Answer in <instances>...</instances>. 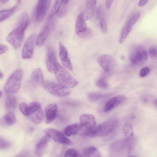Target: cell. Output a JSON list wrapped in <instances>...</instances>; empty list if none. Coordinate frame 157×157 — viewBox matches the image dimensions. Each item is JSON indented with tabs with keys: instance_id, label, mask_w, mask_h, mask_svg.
<instances>
[{
	"instance_id": "8",
	"label": "cell",
	"mask_w": 157,
	"mask_h": 157,
	"mask_svg": "<svg viewBox=\"0 0 157 157\" xmlns=\"http://www.w3.org/2000/svg\"><path fill=\"white\" fill-rule=\"evenodd\" d=\"M51 1L50 0H39L35 10V19L37 22H40L44 19L49 9Z\"/></svg>"
},
{
	"instance_id": "39",
	"label": "cell",
	"mask_w": 157,
	"mask_h": 157,
	"mask_svg": "<svg viewBox=\"0 0 157 157\" xmlns=\"http://www.w3.org/2000/svg\"><path fill=\"white\" fill-rule=\"evenodd\" d=\"M66 5H63L61 4L60 7L56 13L58 17H62L66 14L67 11Z\"/></svg>"
},
{
	"instance_id": "41",
	"label": "cell",
	"mask_w": 157,
	"mask_h": 157,
	"mask_svg": "<svg viewBox=\"0 0 157 157\" xmlns=\"http://www.w3.org/2000/svg\"><path fill=\"white\" fill-rule=\"evenodd\" d=\"M19 109L21 113L25 116H28L27 105L25 102H22L19 105Z\"/></svg>"
},
{
	"instance_id": "10",
	"label": "cell",
	"mask_w": 157,
	"mask_h": 157,
	"mask_svg": "<svg viewBox=\"0 0 157 157\" xmlns=\"http://www.w3.org/2000/svg\"><path fill=\"white\" fill-rule=\"evenodd\" d=\"M35 35L30 36L26 41L23 48L21 52L22 58L24 59H29L33 57Z\"/></svg>"
},
{
	"instance_id": "3",
	"label": "cell",
	"mask_w": 157,
	"mask_h": 157,
	"mask_svg": "<svg viewBox=\"0 0 157 157\" xmlns=\"http://www.w3.org/2000/svg\"><path fill=\"white\" fill-rule=\"evenodd\" d=\"M23 76V71L20 69H17L7 79L4 88L5 93L10 94L17 93L20 89Z\"/></svg>"
},
{
	"instance_id": "26",
	"label": "cell",
	"mask_w": 157,
	"mask_h": 157,
	"mask_svg": "<svg viewBox=\"0 0 157 157\" xmlns=\"http://www.w3.org/2000/svg\"><path fill=\"white\" fill-rule=\"evenodd\" d=\"M110 95L109 94H104L97 92H89L87 94L89 100L91 102H95L107 97Z\"/></svg>"
},
{
	"instance_id": "9",
	"label": "cell",
	"mask_w": 157,
	"mask_h": 157,
	"mask_svg": "<svg viewBox=\"0 0 157 157\" xmlns=\"http://www.w3.org/2000/svg\"><path fill=\"white\" fill-rule=\"evenodd\" d=\"M53 18H48L47 21L38 34L36 41V44L38 47H40L44 44L52 30L54 24Z\"/></svg>"
},
{
	"instance_id": "22",
	"label": "cell",
	"mask_w": 157,
	"mask_h": 157,
	"mask_svg": "<svg viewBox=\"0 0 157 157\" xmlns=\"http://www.w3.org/2000/svg\"><path fill=\"white\" fill-rule=\"evenodd\" d=\"M29 117L30 120L36 124L41 123L44 119L43 113L41 108Z\"/></svg>"
},
{
	"instance_id": "35",
	"label": "cell",
	"mask_w": 157,
	"mask_h": 157,
	"mask_svg": "<svg viewBox=\"0 0 157 157\" xmlns=\"http://www.w3.org/2000/svg\"><path fill=\"white\" fill-rule=\"evenodd\" d=\"M96 85L98 87L103 89H106L109 86L107 82L104 78H101L98 79L96 82Z\"/></svg>"
},
{
	"instance_id": "23",
	"label": "cell",
	"mask_w": 157,
	"mask_h": 157,
	"mask_svg": "<svg viewBox=\"0 0 157 157\" xmlns=\"http://www.w3.org/2000/svg\"><path fill=\"white\" fill-rule=\"evenodd\" d=\"M83 154L85 157H102L98 150L94 146H90L85 148Z\"/></svg>"
},
{
	"instance_id": "46",
	"label": "cell",
	"mask_w": 157,
	"mask_h": 157,
	"mask_svg": "<svg viewBox=\"0 0 157 157\" xmlns=\"http://www.w3.org/2000/svg\"><path fill=\"white\" fill-rule=\"evenodd\" d=\"M8 49V47L5 45L0 44V55L6 52Z\"/></svg>"
},
{
	"instance_id": "17",
	"label": "cell",
	"mask_w": 157,
	"mask_h": 157,
	"mask_svg": "<svg viewBox=\"0 0 157 157\" xmlns=\"http://www.w3.org/2000/svg\"><path fill=\"white\" fill-rule=\"evenodd\" d=\"M85 21L83 13L80 14L77 17L75 23V31L79 36L88 29Z\"/></svg>"
},
{
	"instance_id": "44",
	"label": "cell",
	"mask_w": 157,
	"mask_h": 157,
	"mask_svg": "<svg viewBox=\"0 0 157 157\" xmlns=\"http://www.w3.org/2000/svg\"><path fill=\"white\" fill-rule=\"evenodd\" d=\"M149 72V69L147 67L142 68L140 71V75L141 77H144L147 75Z\"/></svg>"
},
{
	"instance_id": "27",
	"label": "cell",
	"mask_w": 157,
	"mask_h": 157,
	"mask_svg": "<svg viewBox=\"0 0 157 157\" xmlns=\"http://www.w3.org/2000/svg\"><path fill=\"white\" fill-rule=\"evenodd\" d=\"M18 5L17 3L11 8L0 11V23L8 18L14 13Z\"/></svg>"
},
{
	"instance_id": "15",
	"label": "cell",
	"mask_w": 157,
	"mask_h": 157,
	"mask_svg": "<svg viewBox=\"0 0 157 157\" xmlns=\"http://www.w3.org/2000/svg\"><path fill=\"white\" fill-rule=\"evenodd\" d=\"M46 123L49 124L53 121L56 118L57 114V105L55 104L48 105L45 109Z\"/></svg>"
},
{
	"instance_id": "43",
	"label": "cell",
	"mask_w": 157,
	"mask_h": 157,
	"mask_svg": "<svg viewBox=\"0 0 157 157\" xmlns=\"http://www.w3.org/2000/svg\"><path fill=\"white\" fill-rule=\"evenodd\" d=\"M93 35L92 31L89 29L81 35L79 36L84 39L90 38Z\"/></svg>"
},
{
	"instance_id": "34",
	"label": "cell",
	"mask_w": 157,
	"mask_h": 157,
	"mask_svg": "<svg viewBox=\"0 0 157 157\" xmlns=\"http://www.w3.org/2000/svg\"><path fill=\"white\" fill-rule=\"evenodd\" d=\"M64 157H82L78 151L74 149H69L66 152Z\"/></svg>"
},
{
	"instance_id": "37",
	"label": "cell",
	"mask_w": 157,
	"mask_h": 157,
	"mask_svg": "<svg viewBox=\"0 0 157 157\" xmlns=\"http://www.w3.org/2000/svg\"><path fill=\"white\" fill-rule=\"evenodd\" d=\"M149 53L151 58L153 59H156L157 58V51L156 45L151 46L149 49Z\"/></svg>"
},
{
	"instance_id": "53",
	"label": "cell",
	"mask_w": 157,
	"mask_h": 157,
	"mask_svg": "<svg viewBox=\"0 0 157 157\" xmlns=\"http://www.w3.org/2000/svg\"><path fill=\"white\" fill-rule=\"evenodd\" d=\"M2 95V91L0 90V98Z\"/></svg>"
},
{
	"instance_id": "51",
	"label": "cell",
	"mask_w": 157,
	"mask_h": 157,
	"mask_svg": "<svg viewBox=\"0 0 157 157\" xmlns=\"http://www.w3.org/2000/svg\"><path fill=\"white\" fill-rule=\"evenodd\" d=\"M3 77V73L1 71H0V79L2 78Z\"/></svg>"
},
{
	"instance_id": "48",
	"label": "cell",
	"mask_w": 157,
	"mask_h": 157,
	"mask_svg": "<svg viewBox=\"0 0 157 157\" xmlns=\"http://www.w3.org/2000/svg\"><path fill=\"white\" fill-rule=\"evenodd\" d=\"M148 2V0H140L139 2L138 6L140 7L143 6L146 4Z\"/></svg>"
},
{
	"instance_id": "30",
	"label": "cell",
	"mask_w": 157,
	"mask_h": 157,
	"mask_svg": "<svg viewBox=\"0 0 157 157\" xmlns=\"http://www.w3.org/2000/svg\"><path fill=\"white\" fill-rule=\"evenodd\" d=\"M140 16V13L139 11H135L131 14L126 23L133 27L139 19Z\"/></svg>"
},
{
	"instance_id": "45",
	"label": "cell",
	"mask_w": 157,
	"mask_h": 157,
	"mask_svg": "<svg viewBox=\"0 0 157 157\" xmlns=\"http://www.w3.org/2000/svg\"><path fill=\"white\" fill-rule=\"evenodd\" d=\"M96 16L97 19L100 20L101 19L102 16V12L101 7L99 6L96 11Z\"/></svg>"
},
{
	"instance_id": "29",
	"label": "cell",
	"mask_w": 157,
	"mask_h": 157,
	"mask_svg": "<svg viewBox=\"0 0 157 157\" xmlns=\"http://www.w3.org/2000/svg\"><path fill=\"white\" fill-rule=\"evenodd\" d=\"M122 132L127 139L132 137L133 135V126L130 122L126 123L123 126Z\"/></svg>"
},
{
	"instance_id": "42",
	"label": "cell",
	"mask_w": 157,
	"mask_h": 157,
	"mask_svg": "<svg viewBox=\"0 0 157 157\" xmlns=\"http://www.w3.org/2000/svg\"><path fill=\"white\" fill-rule=\"evenodd\" d=\"M100 26L102 32L104 34L106 33L107 32V25L106 22L104 19L101 20Z\"/></svg>"
},
{
	"instance_id": "50",
	"label": "cell",
	"mask_w": 157,
	"mask_h": 157,
	"mask_svg": "<svg viewBox=\"0 0 157 157\" xmlns=\"http://www.w3.org/2000/svg\"><path fill=\"white\" fill-rule=\"evenodd\" d=\"M69 2V0H62V4L63 5H67Z\"/></svg>"
},
{
	"instance_id": "32",
	"label": "cell",
	"mask_w": 157,
	"mask_h": 157,
	"mask_svg": "<svg viewBox=\"0 0 157 157\" xmlns=\"http://www.w3.org/2000/svg\"><path fill=\"white\" fill-rule=\"evenodd\" d=\"M59 56L61 61L68 57L67 49L64 45L61 42L59 43Z\"/></svg>"
},
{
	"instance_id": "52",
	"label": "cell",
	"mask_w": 157,
	"mask_h": 157,
	"mask_svg": "<svg viewBox=\"0 0 157 157\" xmlns=\"http://www.w3.org/2000/svg\"><path fill=\"white\" fill-rule=\"evenodd\" d=\"M8 1H5V0H4V1H0V2L2 4H4L5 3H6V2H8Z\"/></svg>"
},
{
	"instance_id": "7",
	"label": "cell",
	"mask_w": 157,
	"mask_h": 157,
	"mask_svg": "<svg viewBox=\"0 0 157 157\" xmlns=\"http://www.w3.org/2000/svg\"><path fill=\"white\" fill-rule=\"evenodd\" d=\"M44 133L49 138L59 143L67 145H71L72 143L70 139L58 130L47 128L44 130Z\"/></svg>"
},
{
	"instance_id": "33",
	"label": "cell",
	"mask_w": 157,
	"mask_h": 157,
	"mask_svg": "<svg viewBox=\"0 0 157 157\" xmlns=\"http://www.w3.org/2000/svg\"><path fill=\"white\" fill-rule=\"evenodd\" d=\"M62 4V0H56L53 9L48 18H53L59 10Z\"/></svg>"
},
{
	"instance_id": "40",
	"label": "cell",
	"mask_w": 157,
	"mask_h": 157,
	"mask_svg": "<svg viewBox=\"0 0 157 157\" xmlns=\"http://www.w3.org/2000/svg\"><path fill=\"white\" fill-rule=\"evenodd\" d=\"M63 65L68 70L72 71L73 70L72 66L69 58L68 57L66 59L61 61Z\"/></svg>"
},
{
	"instance_id": "31",
	"label": "cell",
	"mask_w": 157,
	"mask_h": 157,
	"mask_svg": "<svg viewBox=\"0 0 157 157\" xmlns=\"http://www.w3.org/2000/svg\"><path fill=\"white\" fill-rule=\"evenodd\" d=\"M41 108L40 103L37 102H33L27 105L28 117Z\"/></svg>"
},
{
	"instance_id": "4",
	"label": "cell",
	"mask_w": 157,
	"mask_h": 157,
	"mask_svg": "<svg viewBox=\"0 0 157 157\" xmlns=\"http://www.w3.org/2000/svg\"><path fill=\"white\" fill-rule=\"evenodd\" d=\"M43 88L47 92L54 96L63 97L69 95L71 91L59 84L50 81H43L41 83Z\"/></svg>"
},
{
	"instance_id": "24",
	"label": "cell",
	"mask_w": 157,
	"mask_h": 157,
	"mask_svg": "<svg viewBox=\"0 0 157 157\" xmlns=\"http://www.w3.org/2000/svg\"><path fill=\"white\" fill-rule=\"evenodd\" d=\"M17 101L16 97L12 95H9L6 98L5 102V107L8 110H12L16 107Z\"/></svg>"
},
{
	"instance_id": "38",
	"label": "cell",
	"mask_w": 157,
	"mask_h": 157,
	"mask_svg": "<svg viewBox=\"0 0 157 157\" xmlns=\"http://www.w3.org/2000/svg\"><path fill=\"white\" fill-rule=\"evenodd\" d=\"M10 146V143L9 141L0 137V150L7 148Z\"/></svg>"
},
{
	"instance_id": "2",
	"label": "cell",
	"mask_w": 157,
	"mask_h": 157,
	"mask_svg": "<svg viewBox=\"0 0 157 157\" xmlns=\"http://www.w3.org/2000/svg\"><path fill=\"white\" fill-rule=\"evenodd\" d=\"M54 72L59 84L66 88H73L78 83V82L58 63L56 64Z\"/></svg>"
},
{
	"instance_id": "49",
	"label": "cell",
	"mask_w": 157,
	"mask_h": 157,
	"mask_svg": "<svg viewBox=\"0 0 157 157\" xmlns=\"http://www.w3.org/2000/svg\"><path fill=\"white\" fill-rule=\"evenodd\" d=\"M113 1V0H106V6L107 9L110 8Z\"/></svg>"
},
{
	"instance_id": "19",
	"label": "cell",
	"mask_w": 157,
	"mask_h": 157,
	"mask_svg": "<svg viewBox=\"0 0 157 157\" xmlns=\"http://www.w3.org/2000/svg\"><path fill=\"white\" fill-rule=\"evenodd\" d=\"M16 121V118L14 114L11 111H9L0 120V125L10 126L15 124Z\"/></svg>"
},
{
	"instance_id": "11",
	"label": "cell",
	"mask_w": 157,
	"mask_h": 157,
	"mask_svg": "<svg viewBox=\"0 0 157 157\" xmlns=\"http://www.w3.org/2000/svg\"><path fill=\"white\" fill-rule=\"evenodd\" d=\"M80 124L84 131L89 130L95 127L96 121L94 117L90 114H83L80 117Z\"/></svg>"
},
{
	"instance_id": "12",
	"label": "cell",
	"mask_w": 157,
	"mask_h": 157,
	"mask_svg": "<svg viewBox=\"0 0 157 157\" xmlns=\"http://www.w3.org/2000/svg\"><path fill=\"white\" fill-rule=\"evenodd\" d=\"M97 62L100 66L106 72H109L114 64L113 57L109 55H103L97 59Z\"/></svg>"
},
{
	"instance_id": "1",
	"label": "cell",
	"mask_w": 157,
	"mask_h": 157,
	"mask_svg": "<svg viewBox=\"0 0 157 157\" xmlns=\"http://www.w3.org/2000/svg\"><path fill=\"white\" fill-rule=\"evenodd\" d=\"M119 123L117 119H112L104 121L92 129L83 131L80 134L83 137H95L106 136L112 132Z\"/></svg>"
},
{
	"instance_id": "20",
	"label": "cell",
	"mask_w": 157,
	"mask_h": 157,
	"mask_svg": "<svg viewBox=\"0 0 157 157\" xmlns=\"http://www.w3.org/2000/svg\"><path fill=\"white\" fill-rule=\"evenodd\" d=\"M29 24L28 14L27 12L24 11L22 12L19 17L17 27L26 30Z\"/></svg>"
},
{
	"instance_id": "18",
	"label": "cell",
	"mask_w": 157,
	"mask_h": 157,
	"mask_svg": "<svg viewBox=\"0 0 157 157\" xmlns=\"http://www.w3.org/2000/svg\"><path fill=\"white\" fill-rule=\"evenodd\" d=\"M86 8L83 13L85 21L90 19L92 16L96 7V1L90 0L85 1Z\"/></svg>"
},
{
	"instance_id": "25",
	"label": "cell",
	"mask_w": 157,
	"mask_h": 157,
	"mask_svg": "<svg viewBox=\"0 0 157 157\" xmlns=\"http://www.w3.org/2000/svg\"><path fill=\"white\" fill-rule=\"evenodd\" d=\"M31 76L32 79L36 83L41 84L43 81V72L40 68H37L34 70Z\"/></svg>"
},
{
	"instance_id": "5",
	"label": "cell",
	"mask_w": 157,
	"mask_h": 157,
	"mask_svg": "<svg viewBox=\"0 0 157 157\" xmlns=\"http://www.w3.org/2000/svg\"><path fill=\"white\" fill-rule=\"evenodd\" d=\"M147 54L145 49L142 46L136 45L130 49L129 58L131 62L136 65H141L147 60Z\"/></svg>"
},
{
	"instance_id": "21",
	"label": "cell",
	"mask_w": 157,
	"mask_h": 157,
	"mask_svg": "<svg viewBox=\"0 0 157 157\" xmlns=\"http://www.w3.org/2000/svg\"><path fill=\"white\" fill-rule=\"evenodd\" d=\"M79 124H74L67 126L64 129V134L67 136H70L77 134L81 129Z\"/></svg>"
},
{
	"instance_id": "28",
	"label": "cell",
	"mask_w": 157,
	"mask_h": 157,
	"mask_svg": "<svg viewBox=\"0 0 157 157\" xmlns=\"http://www.w3.org/2000/svg\"><path fill=\"white\" fill-rule=\"evenodd\" d=\"M132 27L128 24L126 23L123 27L120 34L119 39V43L122 44L126 40L127 36L131 31Z\"/></svg>"
},
{
	"instance_id": "6",
	"label": "cell",
	"mask_w": 157,
	"mask_h": 157,
	"mask_svg": "<svg viewBox=\"0 0 157 157\" xmlns=\"http://www.w3.org/2000/svg\"><path fill=\"white\" fill-rule=\"evenodd\" d=\"M25 31L16 27L7 36L6 40L14 48L17 49L21 45L25 37Z\"/></svg>"
},
{
	"instance_id": "16",
	"label": "cell",
	"mask_w": 157,
	"mask_h": 157,
	"mask_svg": "<svg viewBox=\"0 0 157 157\" xmlns=\"http://www.w3.org/2000/svg\"><path fill=\"white\" fill-rule=\"evenodd\" d=\"M50 138L47 136L43 137L36 144L35 153L37 157H41L44 154L49 141Z\"/></svg>"
},
{
	"instance_id": "47",
	"label": "cell",
	"mask_w": 157,
	"mask_h": 157,
	"mask_svg": "<svg viewBox=\"0 0 157 157\" xmlns=\"http://www.w3.org/2000/svg\"><path fill=\"white\" fill-rule=\"evenodd\" d=\"M29 154L27 151H22L17 155L14 157H29Z\"/></svg>"
},
{
	"instance_id": "54",
	"label": "cell",
	"mask_w": 157,
	"mask_h": 157,
	"mask_svg": "<svg viewBox=\"0 0 157 157\" xmlns=\"http://www.w3.org/2000/svg\"><path fill=\"white\" fill-rule=\"evenodd\" d=\"M128 157H138L136 156H134V155H130V156H128Z\"/></svg>"
},
{
	"instance_id": "14",
	"label": "cell",
	"mask_w": 157,
	"mask_h": 157,
	"mask_svg": "<svg viewBox=\"0 0 157 157\" xmlns=\"http://www.w3.org/2000/svg\"><path fill=\"white\" fill-rule=\"evenodd\" d=\"M126 99V98L122 96L111 98L106 103L103 108L104 112H107L109 111L115 107L123 103Z\"/></svg>"
},
{
	"instance_id": "13",
	"label": "cell",
	"mask_w": 157,
	"mask_h": 157,
	"mask_svg": "<svg viewBox=\"0 0 157 157\" xmlns=\"http://www.w3.org/2000/svg\"><path fill=\"white\" fill-rule=\"evenodd\" d=\"M57 63L55 51L52 47H49L46 62V67L48 71L51 72H53Z\"/></svg>"
},
{
	"instance_id": "36",
	"label": "cell",
	"mask_w": 157,
	"mask_h": 157,
	"mask_svg": "<svg viewBox=\"0 0 157 157\" xmlns=\"http://www.w3.org/2000/svg\"><path fill=\"white\" fill-rule=\"evenodd\" d=\"M127 142V141L126 140H123L116 142L113 145L112 147L115 150H120L126 145Z\"/></svg>"
}]
</instances>
